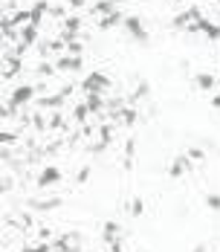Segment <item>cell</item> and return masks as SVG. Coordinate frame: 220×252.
<instances>
[{"label":"cell","instance_id":"3","mask_svg":"<svg viewBox=\"0 0 220 252\" xmlns=\"http://www.w3.org/2000/svg\"><path fill=\"white\" fill-rule=\"evenodd\" d=\"M206 206L218 212V209H220V194H209V197H206Z\"/></svg>","mask_w":220,"mask_h":252},{"label":"cell","instance_id":"2","mask_svg":"<svg viewBox=\"0 0 220 252\" xmlns=\"http://www.w3.org/2000/svg\"><path fill=\"white\" fill-rule=\"evenodd\" d=\"M142 212H145V203L136 197V200L130 203V215H142Z\"/></svg>","mask_w":220,"mask_h":252},{"label":"cell","instance_id":"1","mask_svg":"<svg viewBox=\"0 0 220 252\" xmlns=\"http://www.w3.org/2000/svg\"><path fill=\"white\" fill-rule=\"evenodd\" d=\"M58 168H44V174H41V180H38V183H41V186H52V183H58Z\"/></svg>","mask_w":220,"mask_h":252},{"label":"cell","instance_id":"4","mask_svg":"<svg viewBox=\"0 0 220 252\" xmlns=\"http://www.w3.org/2000/svg\"><path fill=\"white\" fill-rule=\"evenodd\" d=\"M194 252H206V247H203V244H200V247H197V250Z\"/></svg>","mask_w":220,"mask_h":252}]
</instances>
